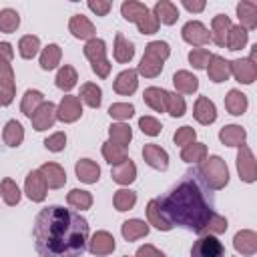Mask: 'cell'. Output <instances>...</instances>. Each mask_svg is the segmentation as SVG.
<instances>
[{
  "instance_id": "obj_1",
  "label": "cell",
  "mask_w": 257,
  "mask_h": 257,
  "mask_svg": "<svg viewBox=\"0 0 257 257\" xmlns=\"http://www.w3.org/2000/svg\"><path fill=\"white\" fill-rule=\"evenodd\" d=\"M36 251L44 257L82 255L88 241V221L60 205L44 207L34 221Z\"/></svg>"
},
{
  "instance_id": "obj_2",
  "label": "cell",
  "mask_w": 257,
  "mask_h": 257,
  "mask_svg": "<svg viewBox=\"0 0 257 257\" xmlns=\"http://www.w3.org/2000/svg\"><path fill=\"white\" fill-rule=\"evenodd\" d=\"M199 181L201 179L197 177V173H187L177 187H173L163 199H159V205L173 227L179 225L201 235L215 211L207 201L205 189Z\"/></svg>"
},
{
  "instance_id": "obj_3",
  "label": "cell",
  "mask_w": 257,
  "mask_h": 257,
  "mask_svg": "<svg viewBox=\"0 0 257 257\" xmlns=\"http://www.w3.org/2000/svg\"><path fill=\"white\" fill-rule=\"evenodd\" d=\"M197 177L201 179V183L213 191H221L227 183H229V169H227V163L213 155L209 159H205V163L199 167L197 171Z\"/></svg>"
},
{
  "instance_id": "obj_4",
  "label": "cell",
  "mask_w": 257,
  "mask_h": 257,
  "mask_svg": "<svg viewBox=\"0 0 257 257\" xmlns=\"http://www.w3.org/2000/svg\"><path fill=\"white\" fill-rule=\"evenodd\" d=\"M237 173H239V179L245 181V183H255L257 179V163H255V157L251 153V149L243 143L239 145V153H237Z\"/></svg>"
},
{
  "instance_id": "obj_5",
  "label": "cell",
  "mask_w": 257,
  "mask_h": 257,
  "mask_svg": "<svg viewBox=\"0 0 257 257\" xmlns=\"http://www.w3.org/2000/svg\"><path fill=\"white\" fill-rule=\"evenodd\" d=\"M191 255H195V257H221V255H225V247L215 235L203 233L199 237V241L193 245Z\"/></svg>"
},
{
  "instance_id": "obj_6",
  "label": "cell",
  "mask_w": 257,
  "mask_h": 257,
  "mask_svg": "<svg viewBox=\"0 0 257 257\" xmlns=\"http://www.w3.org/2000/svg\"><path fill=\"white\" fill-rule=\"evenodd\" d=\"M181 36H183V40L189 42L191 46H205V44L211 42V32H209V28H207L203 22H199V20H189V22L183 26Z\"/></svg>"
},
{
  "instance_id": "obj_7",
  "label": "cell",
  "mask_w": 257,
  "mask_h": 257,
  "mask_svg": "<svg viewBox=\"0 0 257 257\" xmlns=\"http://www.w3.org/2000/svg\"><path fill=\"white\" fill-rule=\"evenodd\" d=\"M24 193L30 201L34 203H42L46 199V193H48V185L44 181V175L38 171H30L26 175V181H24Z\"/></svg>"
},
{
  "instance_id": "obj_8",
  "label": "cell",
  "mask_w": 257,
  "mask_h": 257,
  "mask_svg": "<svg viewBox=\"0 0 257 257\" xmlns=\"http://www.w3.org/2000/svg\"><path fill=\"white\" fill-rule=\"evenodd\" d=\"M231 74L235 76L237 82L241 84H253L257 80V64L251 58H237L229 62Z\"/></svg>"
},
{
  "instance_id": "obj_9",
  "label": "cell",
  "mask_w": 257,
  "mask_h": 257,
  "mask_svg": "<svg viewBox=\"0 0 257 257\" xmlns=\"http://www.w3.org/2000/svg\"><path fill=\"white\" fill-rule=\"evenodd\" d=\"M80 114H82L80 98H78V96H72V94L62 96L60 104L56 106V120H62V122H74V120L80 118Z\"/></svg>"
},
{
  "instance_id": "obj_10",
  "label": "cell",
  "mask_w": 257,
  "mask_h": 257,
  "mask_svg": "<svg viewBox=\"0 0 257 257\" xmlns=\"http://www.w3.org/2000/svg\"><path fill=\"white\" fill-rule=\"evenodd\" d=\"M32 120V128L34 131H46V128H52V124L56 122V106L48 100V102H42L30 116Z\"/></svg>"
},
{
  "instance_id": "obj_11",
  "label": "cell",
  "mask_w": 257,
  "mask_h": 257,
  "mask_svg": "<svg viewBox=\"0 0 257 257\" xmlns=\"http://www.w3.org/2000/svg\"><path fill=\"white\" fill-rule=\"evenodd\" d=\"M143 159H145V163L149 167H153L157 171H167V167H169V155H167V151L161 149L155 143H149V145L143 147Z\"/></svg>"
},
{
  "instance_id": "obj_12",
  "label": "cell",
  "mask_w": 257,
  "mask_h": 257,
  "mask_svg": "<svg viewBox=\"0 0 257 257\" xmlns=\"http://www.w3.org/2000/svg\"><path fill=\"white\" fill-rule=\"evenodd\" d=\"M193 116L201 124H213L217 120V108L209 96H199L193 106Z\"/></svg>"
},
{
  "instance_id": "obj_13",
  "label": "cell",
  "mask_w": 257,
  "mask_h": 257,
  "mask_svg": "<svg viewBox=\"0 0 257 257\" xmlns=\"http://www.w3.org/2000/svg\"><path fill=\"white\" fill-rule=\"evenodd\" d=\"M139 86V72L135 68H128V70H122L114 82H112V88L116 94H122V96H131Z\"/></svg>"
},
{
  "instance_id": "obj_14",
  "label": "cell",
  "mask_w": 257,
  "mask_h": 257,
  "mask_svg": "<svg viewBox=\"0 0 257 257\" xmlns=\"http://www.w3.org/2000/svg\"><path fill=\"white\" fill-rule=\"evenodd\" d=\"M207 74H209V78L213 80V82H225V80H229V76H231V68H229V60H225L223 56H219V54H211V58H209V62H207Z\"/></svg>"
},
{
  "instance_id": "obj_15",
  "label": "cell",
  "mask_w": 257,
  "mask_h": 257,
  "mask_svg": "<svg viewBox=\"0 0 257 257\" xmlns=\"http://www.w3.org/2000/svg\"><path fill=\"white\" fill-rule=\"evenodd\" d=\"M68 30H70V34L74 36V38H78V40H88V38H92L94 36V24L84 16V14H74L72 18H70V22H68Z\"/></svg>"
},
{
  "instance_id": "obj_16",
  "label": "cell",
  "mask_w": 257,
  "mask_h": 257,
  "mask_svg": "<svg viewBox=\"0 0 257 257\" xmlns=\"http://www.w3.org/2000/svg\"><path fill=\"white\" fill-rule=\"evenodd\" d=\"M110 177H112V181L118 183V185H131V183L137 179V167H135V163L126 157L124 161L112 165Z\"/></svg>"
},
{
  "instance_id": "obj_17",
  "label": "cell",
  "mask_w": 257,
  "mask_h": 257,
  "mask_svg": "<svg viewBox=\"0 0 257 257\" xmlns=\"http://www.w3.org/2000/svg\"><path fill=\"white\" fill-rule=\"evenodd\" d=\"M88 251L92 255H108L114 251V237L108 231H96L88 241Z\"/></svg>"
},
{
  "instance_id": "obj_18",
  "label": "cell",
  "mask_w": 257,
  "mask_h": 257,
  "mask_svg": "<svg viewBox=\"0 0 257 257\" xmlns=\"http://www.w3.org/2000/svg\"><path fill=\"white\" fill-rule=\"evenodd\" d=\"M74 173H76L78 181H82V183H86V185H92V183H96V181L100 179V167H98L94 161H90V159H80V161H76Z\"/></svg>"
},
{
  "instance_id": "obj_19",
  "label": "cell",
  "mask_w": 257,
  "mask_h": 257,
  "mask_svg": "<svg viewBox=\"0 0 257 257\" xmlns=\"http://www.w3.org/2000/svg\"><path fill=\"white\" fill-rule=\"evenodd\" d=\"M40 173L44 175V181L48 189H60L66 183V173L58 163H44L40 167Z\"/></svg>"
},
{
  "instance_id": "obj_20",
  "label": "cell",
  "mask_w": 257,
  "mask_h": 257,
  "mask_svg": "<svg viewBox=\"0 0 257 257\" xmlns=\"http://www.w3.org/2000/svg\"><path fill=\"white\" fill-rule=\"evenodd\" d=\"M233 247L241 255H253L257 251V233L255 231H249V229L239 231L233 237Z\"/></svg>"
},
{
  "instance_id": "obj_21",
  "label": "cell",
  "mask_w": 257,
  "mask_h": 257,
  "mask_svg": "<svg viewBox=\"0 0 257 257\" xmlns=\"http://www.w3.org/2000/svg\"><path fill=\"white\" fill-rule=\"evenodd\" d=\"M147 219H149V225H153L155 229L159 231H171L173 225L169 223V219L163 215L161 211V205H159V199H151L147 203Z\"/></svg>"
},
{
  "instance_id": "obj_22",
  "label": "cell",
  "mask_w": 257,
  "mask_h": 257,
  "mask_svg": "<svg viewBox=\"0 0 257 257\" xmlns=\"http://www.w3.org/2000/svg\"><path fill=\"white\" fill-rule=\"evenodd\" d=\"M231 18L225 16V14H217L213 20H211V40L217 44V46H225V40H227V32L231 28Z\"/></svg>"
},
{
  "instance_id": "obj_23",
  "label": "cell",
  "mask_w": 257,
  "mask_h": 257,
  "mask_svg": "<svg viewBox=\"0 0 257 257\" xmlns=\"http://www.w3.org/2000/svg\"><path fill=\"white\" fill-rule=\"evenodd\" d=\"M173 84L181 94H193L199 88V78L189 70H177L173 74Z\"/></svg>"
},
{
  "instance_id": "obj_24",
  "label": "cell",
  "mask_w": 257,
  "mask_h": 257,
  "mask_svg": "<svg viewBox=\"0 0 257 257\" xmlns=\"http://www.w3.org/2000/svg\"><path fill=\"white\" fill-rule=\"evenodd\" d=\"M247 106H249L247 94H243V92L237 90V88H231V90L227 92V96H225V108H227L229 114L241 116V114H245Z\"/></svg>"
},
{
  "instance_id": "obj_25",
  "label": "cell",
  "mask_w": 257,
  "mask_h": 257,
  "mask_svg": "<svg viewBox=\"0 0 257 257\" xmlns=\"http://www.w3.org/2000/svg\"><path fill=\"white\" fill-rule=\"evenodd\" d=\"M245 139H247V133L239 124H227L219 131V141L225 147H239V145L245 143Z\"/></svg>"
},
{
  "instance_id": "obj_26",
  "label": "cell",
  "mask_w": 257,
  "mask_h": 257,
  "mask_svg": "<svg viewBox=\"0 0 257 257\" xmlns=\"http://www.w3.org/2000/svg\"><path fill=\"white\" fill-rule=\"evenodd\" d=\"M153 12L159 18V22L161 24H167V26H171V24H175L179 20V10H177V6L171 0H159L155 4Z\"/></svg>"
},
{
  "instance_id": "obj_27",
  "label": "cell",
  "mask_w": 257,
  "mask_h": 257,
  "mask_svg": "<svg viewBox=\"0 0 257 257\" xmlns=\"http://www.w3.org/2000/svg\"><path fill=\"white\" fill-rule=\"evenodd\" d=\"M120 233H122L124 241H137V239L149 235V223H145L141 219H128L122 223Z\"/></svg>"
},
{
  "instance_id": "obj_28",
  "label": "cell",
  "mask_w": 257,
  "mask_h": 257,
  "mask_svg": "<svg viewBox=\"0 0 257 257\" xmlns=\"http://www.w3.org/2000/svg\"><path fill=\"white\" fill-rule=\"evenodd\" d=\"M112 54H114V60L124 64V62H131L133 56H135V44L131 40H126L122 34H116L114 36V46H112Z\"/></svg>"
},
{
  "instance_id": "obj_29",
  "label": "cell",
  "mask_w": 257,
  "mask_h": 257,
  "mask_svg": "<svg viewBox=\"0 0 257 257\" xmlns=\"http://www.w3.org/2000/svg\"><path fill=\"white\" fill-rule=\"evenodd\" d=\"M163 62H165V60H161V58H157V56L145 52L143 58H141V62H139L137 72L143 74L145 78H155V76L161 74V70H163Z\"/></svg>"
},
{
  "instance_id": "obj_30",
  "label": "cell",
  "mask_w": 257,
  "mask_h": 257,
  "mask_svg": "<svg viewBox=\"0 0 257 257\" xmlns=\"http://www.w3.org/2000/svg\"><path fill=\"white\" fill-rule=\"evenodd\" d=\"M143 98L147 102V106H151L157 112H165V104H167V90L159 88V86H149L143 92Z\"/></svg>"
},
{
  "instance_id": "obj_31",
  "label": "cell",
  "mask_w": 257,
  "mask_h": 257,
  "mask_svg": "<svg viewBox=\"0 0 257 257\" xmlns=\"http://www.w3.org/2000/svg\"><path fill=\"white\" fill-rule=\"evenodd\" d=\"M237 16H239V22L243 28H247V30L257 28V6L255 4L241 0L237 4Z\"/></svg>"
},
{
  "instance_id": "obj_32",
  "label": "cell",
  "mask_w": 257,
  "mask_h": 257,
  "mask_svg": "<svg viewBox=\"0 0 257 257\" xmlns=\"http://www.w3.org/2000/svg\"><path fill=\"white\" fill-rule=\"evenodd\" d=\"M80 100L84 102V104H88L90 108H98L100 106V102H102V90H100V86L98 84H94V82H84L82 86H80Z\"/></svg>"
},
{
  "instance_id": "obj_33",
  "label": "cell",
  "mask_w": 257,
  "mask_h": 257,
  "mask_svg": "<svg viewBox=\"0 0 257 257\" xmlns=\"http://www.w3.org/2000/svg\"><path fill=\"white\" fill-rule=\"evenodd\" d=\"M147 10H149V8H147L143 2H139V0H124L122 6H120L122 18L128 20V22H135V24L147 14Z\"/></svg>"
},
{
  "instance_id": "obj_34",
  "label": "cell",
  "mask_w": 257,
  "mask_h": 257,
  "mask_svg": "<svg viewBox=\"0 0 257 257\" xmlns=\"http://www.w3.org/2000/svg\"><path fill=\"white\" fill-rule=\"evenodd\" d=\"M247 40H249V30L239 24V26H231L229 28L225 44H227L229 50H241V48H245Z\"/></svg>"
},
{
  "instance_id": "obj_35",
  "label": "cell",
  "mask_w": 257,
  "mask_h": 257,
  "mask_svg": "<svg viewBox=\"0 0 257 257\" xmlns=\"http://www.w3.org/2000/svg\"><path fill=\"white\" fill-rule=\"evenodd\" d=\"M60 58H62V50L58 44H48L46 48H42V54H40V68L42 70H52L60 64Z\"/></svg>"
},
{
  "instance_id": "obj_36",
  "label": "cell",
  "mask_w": 257,
  "mask_h": 257,
  "mask_svg": "<svg viewBox=\"0 0 257 257\" xmlns=\"http://www.w3.org/2000/svg\"><path fill=\"white\" fill-rule=\"evenodd\" d=\"M2 139L8 147H20L22 141H24V128L18 120H8L6 126H4V133H2Z\"/></svg>"
},
{
  "instance_id": "obj_37",
  "label": "cell",
  "mask_w": 257,
  "mask_h": 257,
  "mask_svg": "<svg viewBox=\"0 0 257 257\" xmlns=\"http://www.w3.org/2000/svg\"><path fill=\"white\" fill-rule=\"evenodd\" d=\"M76 80H78V74H76V70L70 64H64L62 68H58V72H56V86L60 90H64V92L72 90L76 86Z\"/></svg>"
},
{
  "instance_id": "obj_38",
  "label": "cell",
  "mask_w": 257,
  "mask_h": 257,
  "mask_svg": "<svg viewBox=\"0 0 257 257\" xmlns=\"http://www.w3.org/2000/svg\"><path fill=\"white\" fill-rule=\"evenodd\" d=\"M44 102V94L40 92V90H26L24 92V96H22V102H20V110H22V114H26L28 118L32 116V112L40 106Z\"/></svg>"
},
{
  "instance_id": "obj_39",
  "label": "cell",
  "mask_w": 257,
  "mask_h": 257,
  "mask_svg": "<svg viewBox=\"0 0 257 257\" xmlns=\"http://www.w3.org/2000/svg\"><path fill=\"white\" fill-rule=\"evenodd\" d=\"M181 159H183L185 163H201V161L207 159V147H205L203 143H195V141H193V143H189V145L183 147Z\"/></svg>"
},
{
  "instance_id": "obj_40",
  "label": "cell",
  "mask_w": 257,
  "mask_h": 257,
  "mask_svg": "<svg viewBox=\"0 0 257 257\" xmlns=\"http://www.w3.org/2000/svg\"><path fill=\"white\" fill-rule=\"evenodd\" d=\"M0 197H2V201L6 203V205H10V207H14V205H18L20 203V189H18V185L12 181V179H2V183H0Z\"/></svg>"
},
{
  "instance_id": "obj_41",
  "label": "cell",
  "mask_w": 257,
  "mask_h": 257,
  "mask_svg": "<svg viewBox=\"0 0 257 257\" xmlns=\"http://www.w3.org/2000/svg\"><path fill=\"white\" fill-rule=\"evenodd\" d=\"M108 137H110L112 143H118V145L126 147L131 143V139H133V131H131V126L126 122L120 120V122H112L108 126Z\"/></svg>"
},
{
  "instance_id": "obj_42",
  "label": "cell",
  "mask_w": 257,
  "mask_h": 257,
  "mask_svg": "<svg viewBox=\"0 0 257 257\" xmlns=\"http://www.w3.org/2000/svg\"><path fill=\"white\" fill-rule=\"evenodd\" d=\"M102 157L108 165H116V163L126 159V147H122L118 143H112V141H106L102 145Z\"/></svg>"
},
{
  "instance_id": "obj_43",
  "label": "cell",
  "mask_w": 257,
  "mask_h": 257,
  "mask_svg": "<svg viewBox=\"0 0 257 257\" xmlns=\"http://www.w3.org/2000/svg\"><path fill=\"white\" fill-rule=\"evenodd\" d=\"M66 203L78 211H86L92 207V195L88 191H82V189H72L66 195Z\"/></svg>"
},
{
  "instance_id": "obj_44",
  "label": "cell",
  "mask_w": 257,
  "mask_h": 257,
  "mask_svg": "<svg viewBox=\"0 0 257 257\" xmlns=\"http://www.w3.org/2000/svg\"><path fill=\"white\" fill-rule=\"evenodd\" d=\"M137 203V193L131 191V189H118L114 191V197H112V205L116 211H131Z\"/></svg>"
},
{
  "instance_id": "obj_45",
  "label": "cell",
  "mask_w": 257,
  "mask_h": 257,
  "mask_svg": "<svg viewBox=\"0 0 257 257\" xmlns=\"http://www.w3.org/2000/svg\"><path fill=\"white\" fill-rule=\"evenodd\" d=\"M38 48H40V38L34 36V34H26V36H22V38L18 40V52H20V56L26 58V60L34 58V56L38 54Z\"/></svg>"
},
{
  "instance_id": "obj_46",
  "label": "cell",
  "mask_w": 257,
  "mask_h": 257,
  "mask_svg": "<svg viewBox=\"0 0 257 257\" xmlns=\"http://www.w3.org/2000/svg\"><path fill=\"white\" fill-rule=\"evenodd\" d=\"M84 56H86L90 62L106 58V44H104V40L94 38V36L88 38L86 44H84Z\"/></svg>"
},
{
  "instance_id": "obj_47",
  "label": "cell",
  "mask_w": 257,
  "mask_h": 257,
  "mask_svg": "<svg viewBox=\"0 0 257 257\" xmlns=\"http://www.w3.org/2000/svg\"><path fill=\"white\" fill-rule=\"evenodd\" d=\"M18 26H20V16H18L16 10H12V8L0 10V32L10 34V32H14Z\"/></svg>"
},
{
  "instance_id": "obj_48",
  "label": "cell",
  "mask_w": 257,
  "mask_h": 257,
  "mask_svg": "<svg viewBox=\"0 0 257 257\" xmlns=\"http://www.w3.org/2000/svg\"><path fill=\"white\" fill-rule=\"evenodd\" d=\"M165 110H167L171 116H175V118L183 116L185 110H187L185 98H183L181 94H177V92H167V104H165Z\"/></svg>"
},
{
  "instance_id": "obj_49",
  "label": "cell",
  "mask_w": 257,
  "mask_h": 257,
  "mask_svg": "<svg viewBox=\"0 0 257 257\" xmlns=\"http://www.w3.org/2000/svg\"><path fill=\"white\" fill-rule=\"evenodd\" d=\"M108 114L116 120H128L135 114V106L131 102H114L108 106Z\"/></svg>"
},
{
  "instance_id": "obj_50",
  "label": "cell",
  "mask_w": 257,
  "mask_h": 257,
  "mask_svg": "<svg viewBox=\"0 0 257 257\" xmlns=\"http://www.w3.org/2000/svg\"><path fill=\"white\" fill-rule=\"evenodd\" d=\"M159 24H161L159 18H157L155 12H151V10H147V14L137 22L141 34H155V32L159 30Z\"/></svg>"
},
{
  "instance_id": "obj_51",
  "label": "cell",
  "mask_w": 257,
  "mask_h": 257,
  "mask_svg": "<svg viewBox=\"0 0 257 257\" xmlns=\"http://www.w3.org/2000/svg\"><path fill=\"white\" fill-rule=\"evenodd\" d=\"M145 52H149V54H153V56H157V58H161V60H167L169 54H171V46H169L165 40H153V42L147 44Z\"/></svg>"
},
{
  "instance_id": "obj_52",
  "label": "cell",
  "mask_w": 257,
  "mask_h": 257,
  "mask_svg": "<svg viewBox=\"0 0 257 257\" xmlns=\"http://www.w3.org/2000/svg\"><path fill=\"white\" fill-rule=\"evenodd\" d=\"M209 58H211V52H209L207 48H193V50L189 52V62H191L197 70H203V68L207 66Z\"/></svg>"
},
{
  "instance_id": "obj_53",
  "label": "cell",
  "mask_w": 257,
  "mask_h": 257,
  "mask_svg": "<svg viewBox=\"0 0 257 257\" xmlns=\"http://www.w3.org/2000/svg\"><path fill=\"white\" fill-rule=\"evenodd\" d=\"M139 126H141V131H143L145 135H149V137H157V135H161V131H163L161 122H159L155 116H141V118H139Z\"/></svg>"
},
{
  "instance_id": "obj_54",
  "label": "cell",
  "mask_w": 257,
  "mask_h": 257,
  "mask_svg": "<svg viewBox=\"0 0 257 257\" xmlns=\"http://www.w3.org/2000/svg\"><path fill=\"white\" fill-rule=\"evenodd\" d=\"M195 139H197V133H195V128H191V126H181V128H177V133H175V137H173L175 145H179V147H185V145L193 143Z\"/></svg>"
},
{
  "instance_id": "obj_55",
  "label": "cell",
  "mask_w": 257,
  "mask_h": 257,
  "mask_svg": "<svg viewBox=\"0 0 257 257\" xmlns=\"http://www.w3.org/2000/svg\"><path fill=\"white\" fill-rule=\"evenodd\" d=\"M44 147H46L50 153H60V151H64V147H66V135H64V133H54V135H50V137L44 141Z\"/></svg>"
},
{
  "instance_id": "obj_56",
  "label": "cell",
  "mask_w": 257,
  "mask_h": 257,
  "mask_svg": "<svg viewBox=\"0 0 257 257\" xmlns=\"http://www.w3.org/2000/svg\"><path fill=\"white\" fill-rule=\"evenodd\" d=\"M0 86H8V88H16L14 82V70L10 62L0 60Z\"/></svg>"
},
{
  "instance_id": "obj_57",
  "label": "cell",
  "mask_w": 257,
  "mask_h": 257,
  "mask_svg": "<svg viewBox=\"0 0 257 257\" xmlns=\"http://www.w3.org/2000/svg\"><path fill=\"white\" fill-rule=\"evenodd\" d=\"M86 4L96 16H106L112 8V0H86Z\"/></svg>"
},
{
  "instance_id": "obj_58",
  "label": "cell",
  "mask_w": 257,
  "mask_h": 257,
  "mask_svg": "<svg viewBox=\"0 0 257 257\" xmlns=\"http://www.w3.org/2000/svg\"><path fill=\"white\" fill-rule=\"evenodd\" d=\"M90 68H92V72H94L96 76H100V78H106V76L110 74V62H108L106 58L90 62Z\"/></svg>"
},
{
  "instance_id": "obj_59",
  "label": "cell",
  "mask_w": 257,
  "mask_h": 257,
  "mask_svg": "<svg viewBox=\"0 0 257 257\" xmlns=\"http://www.w3.org/2000/svg\"><path fill=\"white\" fill-rule=\"evenodd\" d=\"M181 4H183L191 14H199V12L205 10L207 0H181Z\"/></svg>"
},
{
  "instance_id": "obj_60",
  "label": "cell",
  "mask_w": 257,
  "mask_h": 257,
  "mask_svg": "<svg viewBox=\"0 0 257 257\" xmlns=\"http://www.w3.org/2000/svg\"><path fill=\"white\" fill-rule=\"evenodd\" d=\"M16 88H8V86H0V106H8L14 100Z\"/></svg>"
},
{
  "instance_id": "obj_61",
  "label": "cell",
  "mask_w": 257,
  "mask_h": 257,
  "mask_svg": "<svg viewBox=\"0 0 257 257\" xmlns=\"http://www.w3.org/2000/svg\"><path fill=\"white\" fill-rule=\"evenodd\" d=\"M14 58V50H12V44L10 42H0V60L4 62H10Z\"/></svg>"
},
{
  "instance_id": "obj_62",
  "label": "cell",
  "mask_w": 257,
  "mask_h": 257,
  "mask_svg": "<svg viewBox=\"0 0 257 257\" xmlns=\"http://www.w3.org/2000/svg\"><path fill=\"white\" fill-rule=\"evenodd\" d=\"M137 255H139V257H143V255H155V257H163V251H161V249H157V247H153V245H145V247H141V249L137 251Z\"/></svg>"
},
{
  "instance_id": "obj_63",
  "label": "cell",
  "mask_w": 257,
  "mask_h": 257,
  "mask_svg": "<svg viewBox=\"0 0 257 257\" xmlns=\"http://www.w3.org/2000/svg\"><path fill=\"white\" fill-rule=\"evenodd\" d=\"M243 2H251V4H255V2H257V0H243Z\"/></svg>"
},
{
  "instance_id": "obj_64",
  "label": "cell",
  "mask_w": 257,
  "mask_h": 257,
  "mask_svg": "<svg viewBox=\"0 0 257 257\" xmlns=\"http://www.w3.org/2000/svg\"><path fill=\"white\" fill-rule=\"evenodd\" d=\"M70 2H80V0H70Z\"/></svg>"
}]
</instances>
